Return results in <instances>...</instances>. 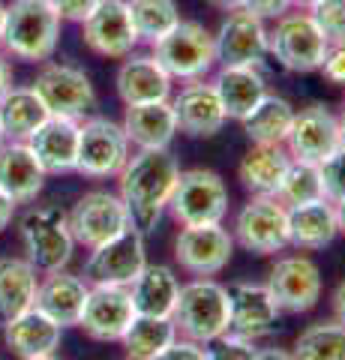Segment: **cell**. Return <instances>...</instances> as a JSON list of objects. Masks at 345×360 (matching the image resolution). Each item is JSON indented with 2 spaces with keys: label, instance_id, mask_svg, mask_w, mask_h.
<instances>
[{
  "label": "cell",
  "instance_id": "cell-17",
  "mask_svg": "<svg viewBox=\"0 0 345 360\" xmlns=\"http://www.w3.org/2000/svg\"><path fill=\"white\" fill-rule=\"evenodd\" d=\"M82 39L99 58H111V60H124L126 54L136 51L138 33L132 27L126 0H103L82 21Z\"/></svg>",
  "mask_w": 345,
  "mask_h": 360
},
{
  "label": "cell",
  "instance_id": "cell-2",
  "mask_svg": "<svg viewBox=\"0 0 345 360\" xmlns=\"http://www.w3.org/2000/svg\"><path fill=\"white\" fill-rule=\"evenodd\" d=\"M60 42V15L46 0H13L6 4L0 49L6 58L25 63H48Z\"/></svg>",
  "mask_w": 345,
  "mask_h": 360
},
{
  "label": "cell",
  "instance_id": "cell-41",
  "mask_svg": "<svg viewBox=\"0 0 345 360\" xmlns=\"http://www.w3.org/2000/svg\"><path fill=\"white\" fill-rule=\"evenodd\" d=\"M318 72L327 78L330 84L345 87V39L342 42H330L325 51V60H321Z\"/></svg>",
  "mask_w": 345,
  "mask_h": 360
},
{
  "label": "cell",
  "instance_id": "cell-5",
  "mask_svg": "<svg viewBox=\"0 0 345 360\" xmlns=\"http://www.w3.org/2000/svg\"><path fill=\"white\" fill-rule=\"evenodd\" d=\"M150 49L153 58L162 63V70L171 75V82H198V78H207L216 66L214 33L202 21L181 18V25Z\"/></svg>",
  "mask_w": 345,
  "mask_h": 360
},
{
  "label": "cell",
  "instance_id": "cell-28",
  "mask_svg": "<svg viewBox=\"0 0 345 360\" xmlns=\"http://www.w3.org/2000/svg\"><path fill=\"white\" fill-rule=\"evenodd\" d=\"M214 87L228 120H247L252 108L271 94L267 78L261 75L259 66H222L219 75L214 78Z\"/></svg>",
  "mask_w": 345,
  "mask_h": 360
},
{
  "label": "cell",
  "instance_id": "cell-16",
  "mask_svg": "<svg viewBox=\"0 0 345 360\" xmlns=\"http://www.w3.org/2000/svg\"><path fill=\"white\" fill-rule=\"evenodd\" d=\"M339 148H342V139H339L337 115L327 105L313 103L294 111L292 129H288V139H285V150L292 160L321 165Z\"/></svg>",
  "mask_w": 345,
  "mask_h": 360
},
{
  "label": "cell",
  "instance_id": "cell-15",
  "mask_svg": "<svg viewBox=\"0 0 345 360\" xmlns=\"http://www.w3.org/2000/svg\"><path fill=\"white\" fill-rule=\"evenodd\" d=\"M214 49L219 66H259L271 51H267V25L247 13V9H235L226 13L219 30L214 33Z\"/></svg>",
  "mask_w": 345,
  "mask_h": 360
},
{
  "label": "cell",
  "instance_id": "cell-32",
  "mask_svg": "<svg viewBox=\"0 0 345 360\" xmlns=\"http://www.w3.org/2000/svg\"><path fill=\"white\" fill-rule=\"evenodd\" d=\"M48 120V108L39 94L27 87H15L0 99V127H4L6 141H27L42 123Z\"/></svg>",
  "mask_w": 345,
  "mask_h": 360
},
{
  "label": "cell",
  "instance_id": "cell-21",
  "mask_svg": "<svg viewBox=\"0 0 345 360\" xmlns=\"http://www.w3.org/2000/svg\"><path fill=\"white\" fill-rule=\"evenodd\" d=\"M117 96L124 105H144L171 99V75L153 54H126L117 70Z\"/></svg>",
  "mask_w": 345,
  "mask_h": 360
},
{
  "label": "cell",
  "instance_id": "cell-22",
  "mask_svg": "<svg viewBox=\"0 0 345 360\" xmlns=\"http://www.w3.org/2000/svg\"><path fill=\"white\" fill-rule=\"evenodd\" d=\"M27 148L46 174H72L79 165V120L48 115V120L27 139Z\"/></svg>",
  "mask_w": 345,
  "mask_h": 360
},
{
  "label": "cell",
  "instance_id": "cell-24",
  "mask_svg": "<svg viewBox=\"0 0 345 360\" xmlns=\"http://www.w3.org/2000/svg\"><path fill=\"white\" fill-rule=\"evenodd\" d=\"M46 172L37 162V156L27 148V141H6L0 148V193L13 205H30L46 186Z\"/></svg>",
  "mask_w": 345,
  "mask_h": 360
},
{
  "label": "cell",
  "instance_id": "cell-25",
  "mask_svg": "<svg viewBox=\"0 0 345 360\" xmlns=\"http://www.w3.org/2000/svg\"><path fill=\"white\" fill-rule=\"evenodd\" d=\"M60 340H63V328L58 321H51L46 312H39L37 307L4 324V342L21 360L54 354L60 348Z\"/></svg>",
  "mask_w": 345,
  "mask_h": 360
},
{
  "label": "cell",
  "instance_id": "cell-18",
  "mask_svg": "<svg viewBox=\"0 0 345 360\" xmlns=\"http://www.w3.org/2000/svg\"><path fill=\"white\" fill-rule=\"evenodd\" d=\"M136 307H132L129 288L117 285H91L84 312L79 328L96 342H120L129 324L136 321Z\"/></svg>",
  "mask_w": 345,
  "mask_h": 360
},
{
  "label": "cell",
  "instance_id": "cell-29",
  "mask_svg": "<svg viewBox=\"0 0 345 360\" xmlns=\"http://www.w3.org/2000/svg\"><path fill=\"white\" fill-rule=\"evenodd\" d=\"M129 295L138 315L171 319L177 307V295H181V279L174 276L169 264H144L136 283L129 285Z\"/></svg>",
  "mask_w": 345,
  "mask_h": 360
},
{
  "label": "cell",
  "instance_id": "cell-35",
  "mask_svg": "<svg viewBox=\"0 0 345 360\" xmlns=\"http://www.w3.org/2000/svg\"><path fill=\"white\" fill-rule=\"evenodd\" d=\"M132 27L138 33V42L157 45L162 37L181 25V9L174 0H126Z\"/></svg>",
  "mask_w": 345,
  "mask_h": 360
},
{
  "label": "cell",
  "instance_id": "cell-7",
  "mask_svg": "<svg viewBox=\"0 0 345 360\" xmlns=\"http://www.w3.org/2000/svg\"><path fill=\"white\" fill-rule=\"evenodd\" d=\"M171 217L181 225H210L222 222L228 213V186L210 168L181 172L169 198Z\"/></svg>",
  "mask_w": 345,
  "mask_h": 360
},
{
  "label": "cell",
  "instance_id": "cell-43",
  "mask_svg": "<svg viewBox=\"0 0 345 360\" xmlns=\"http://www.w3.org/2000/svg\"><path fill=\"white\" fill-rule=\"evenodd\" d=\"M153 360H207V352L204 345H198L193 340H183V336H177V340L165 348L162 354H157Z\"/></svg>",
  "mask_w": 345,
  "mask_h": 360
},
{
  "label": "cell",
  "instance_id": "cell-23",
  "mask_svg": "<svg viewBox=\"0 0 345 360\" xmlns=\"http://www.w3.org/2000/svg\"><path fill=\"white\" fill-rule=\"evenodd\" d=\"M87 295H91V285L82 279V274L54 270V274H42V279H39L37 309L46 312L60 328H79Z\"/></svg>",
  "mask_w": 345,
  "mask_h": 360
},
{
  "label": "cell",
  "instance_id": "cell-55",
  "mask_svg": "<svg viewBox=\"0 0 345 360\" xmlns=\"http://www.w3.org/2000/svg\"><path fill=\"white\" fill-rule=\"evenodd\" d=\"M6 144V135H4V127H0V148H4Z\"/></svg>",
  "mask_w": 345,
  "mask_h": 360
},
{
  "label": "cell",
  "instance_id": "cell-8",
  "mask_svg": "<svg viewBox=\"0 0 345 360\" xmlns=\"http://www.w3.org/2000/svg\"><path fill=\"white\" fill-rule=\"evenodd\" d=\"M30 87L39 94L48 115L54 117H70L82 123L96 108V90L91 75L72 63H42Z\"/></svg>",
  "mask_w": 345,
  "mask_h": 360
},
{
  "label": "cell",
  "instance_id": "cell-19",
  "mask_svg": "<svg viewBox=\"0 0 345 360\" xmlns=\"http://www.w3.org/2000/svg\"><path fill=\"white\" fill-rule=\"evenodd\" d=\"M174 108V120H177V132L189 135V139H210L226 127V108L219 103V94L214 82H183L181 94L171 99Z\"/></svg>",
  "mask_w": 345,
  "mask_h": 360
},
{
  "label": "cell",
  "instance_id": "cell-26",
  "mask_svg": "<svg viewBox=\"0 0 345 360\" xmlns=\"http://www.w3.org/2000/svg\"><path fill=\"white\" fill-rule=\"evenodd\" d=\"M124 132L136 150H165L171 148L177 135V120L171 99L162 103H144V105H126L124 115Z\"/></svg>",
  "mask_w": 345,
  "mask_h": 360
},
{
  "label": "cell",
  "instance_id": "cell-49",
  "mask_svg": "<svg viewBox=\"0 0 345 360\" xmlns=\"http://www.w3.org/2000/svg\"><path fill=\"white\" fill-rule=\"evenodd\" d=\"M214 9L219 13H235V9H243V0H207Z\"/></svg>",
  "mask_w": 345,
  "mask_h": 360
},
{
  "label": "cell",
  "instance_id": "cell-56",
  "mask_svg": "<svg viewBox=\"0 0 345 360\" xmlns=\"http://www.w3.org/2000/svg\"><path fill=\"white\" fill-rule=\"evenodd\" d=\"M124 360H136V357H124Z\"/></svg>",
  "mask_w": 345,
  "mask_h": 360
},
{
  "label": "cell",
  "instance_id": "cell-1",
  "mask_svg": "<svg viewBox=\"0 0 345 360\" xmlns=\"http://www.w3.org/2000/svg\"><path fill=\"white\" fill-rule=\"evenodd\" d=\"M177 177H181V162L169 148L129 153L126 165L117 174V195L126 205L132 231H138L144 238L157 229L162 210L169 207Z\"/></svg>",
  "mask_w": 345,
  "mask_h": 360
},
{
  "label": "cell",
  "instance_id": "cell-39",
  "mask_svg": "<svg viewBox=\"0 0 345 360\" xmlns=\"http://www.w3.org/2000/svg\"><path fill=\"white\" fill-rule=\"evenodd\" d=\"M318 172H321V189H325V198L330 205L345 201V148L330 153L327 160L318 165Z\"/></svg>",
  "mask_w": 345,
  "mask_h": 360
},
{
  "label": "cell",
  "instance_id": "cell-33",
  "mask_svg": "<svg viewBox=\"0 0 345 360\" xmlns=\"http://www.w3.org/2000/svg\"><path fill=\"white\" fill-rule=\"evenodd\" d=\"M294 120V105L285 96L267 94L243 123V132L252 144H285Z\"/></svg>",
  "mask_w": 345,
  "mask_h": 360
},
{
  "label": "cell",
  "instance_id": "cell-53",
  "mask_svg": "<svg viewBox=\"0 0 345 360\" xmlns=\"http://www.w3.org/2000/svg\"><path fill=\"white\" fill-rule=\"evenodd\" d=\"M4 18H6V4L0 0V33H4Z\"/></svg>",
  "mask_w": 345,
  "mask_h": 360
},
{
  "label": "cell",
  "instance_id": "cell-20",
  "mask_svg": "<svg viewBox=\"0 0 345 360\" xmlns=\"http://www.w3.org/2000/svg\"><path fill=\"white\" fill-rule=\"evenodd\" d=\"M231 295V330L243 340H261L271 336L280 324L282 309L276 307L273 295L261 283H237L228 288Z\"/></svg>",
  "mask_w": 345,
  "mask_h": 360
},
{
  "label": "cell",
  "instance_id": "cell-12",
  "mask_svg": "<svg viewBox=\"0 0 345 360\" xmlns=\"http://www.w3.org/2000/svg\"><path fill=\"white\" fill-rule=\"evenodd\" d=\"M70 219V231L79 246L93 250V246L105 243L117 234H124L129 229V213L126 205L120 201L117 193L108 189H91L72 205V210L66 213Z\"/></svg>",
  "mask_w": 345,
  "mask_h": 360
},
{
  "label": "cell",
  "instance_id": "cell-9",
  "mask_svg": "<svg viewBox=\"0 0 345 360\" xmlns=\"http://www.w3.org/2000/svg\"><path fill=\"white\" fill-rule=\"evenodd\" d=\"M129 148L132 144L120 123L91 115L79 123V165H75V172L91 180L117 177L132 153Z\"/></svg>",
  "mask_w": 345,
  "mask_h": 360
},
{
  "label": "cell",
  "instance_id": "cell-50",
  "mask_svg": "<svg viewBox=\"0 0 345 360\" xmlns=\"http://www.w3.org/2000/svg\"><path fill=\"white\" fill-rule=\"evenodd\" d=\"M337 127H339V139H342V148H345V99H342V108L337 115Z\"/></svg>",
  "mask_w": 345,
  "mask_h": 360
},
{
  "label": "cell",
  "instance_id": "cell-10",
  "mask_svg": "<svg viewBox=\"0 0 345 360\" xmlns=\"http://www.w3.org/2000/svg\"><path fill=\"white\" fill-rule=\"evenodd\" d=\"M235 243L255 255H276L288 246V207L276 195H252L235 217Z\"/></svg>",
  "mask_w": 345,
  "mask_h": 360
},
{
  "label": "cell",
  "instance_id": "cell-42",
  "mask_svg": "<svg viewBox=\"0 0 345 360\" xmlns=\"http://www.w3.org/2000/svg\"><path fill=\"white\" fill-rule=\"evenodd\" d=\"M46 4L60 15V21H75V25H82L103 0H46Z\"/></svg>",
  "mask_w": 345,
  "mask_h": 360
},
{
  "label": "cell",
  "instance_id": "cell-14",
  "mask_svg": "<svg viewBox=\"0 0 345 360\" xmlns=\"http://www.w3.org/2000/svg\"><path fill=\"white\" fill-rule=\"evenodd\" d=\"M264 285L282 312L300 315L315 309V303L321 300V270L306 255H285L276 258Z\"/></svg>",
  "mask_w": 345,
  "mask_h": 360
},
{
  "label": "cell",
  "instance_id": "cell-45",
  "mask_svg": "<svg viewBox=\"0 0 345 360\" xmlns=\"http://www.w3.org/2000/svg\"><path fill=\"white\" fill-rule=\"evenodd\" d=\"M9 90H13V63L4 51H0V99H4Z\"/></svg>",
  "mask_w": 345,
  "mask_h": 360
},
{
  "label": "cell",
  "instance_id": "cell-51",
  "mask_svg": "<svg viewBox=\"0 0 345 360\" xmlns=\"http://www.w3.org/2000/svg\"><path fill=\"white\" fill-rule=\"evenodd\" d=\"M337 207V225H339V231L345 234V201H339V205H333Z\"/></svg>",
  "mask_w": 345,
  "mask_h": 360
},
{
  "label": "cell",
  "instance_id": "cell-27",
  "mask_svg": "<svg viewBox=\"0 0 345 360\" xmlns=\"http://www.w3.org/2000/svg\"><path fill=\"white\" fill-rule=\"evenodd\" d=\"M339 225H337V207L327 198L309 201V205L288 207V246L304 252L325 250L337 240Z\"/></svg>",
  "mask_w": 345,
  "mask_h": 360
},
{
  "label": "cell",
  "instance_id": "cell-47",
  "mask_svg": "<svg viewBox=\"0 0 345 360\" xmlns=\"http://www.w3.org/2000/svg\"><path fill=\"white\" fill-rule=\"evenodd\" d=\"M13 217H15V205L9 201L4 193H0V234H4L6 229H9V222H13Z\"/></svg>",
  "mask_w": 345,
  "mask_h": 360
},
{
  "label": "cell",
  "instance_id": "cell-31",
  "mask_svg": "<svg viewBox=\"0 0 345 360\" xmlns=\"http://www.w3.org/2000/svg\"><path fill=\"white\" fill-rule=\"evenodd\" d=\"M292 165L285 144H252L240 160V184L252 195H276L282 186V177Z\"/></svg>",
  "mask_w": 345,
  "mask_h": 360
},
{
  "label": "cell",
  "instance_id": "cell-48",
  "mask_svg": "<svg viewBox=\"0 0 345 360\" xmlns=\"http://www.w3.org/2000/svg\"><path fill=\"white\" fill-rule=\"evenodd\" d=\"M255 360H294V354L285 352V348H259Z\"/></svg>",
  "mask_w": 345,
  "mask_h": 360
},
{
  "label": "cell",
  "instance_id": "cell-30",
  "mask_svg": "<svg viewBox=\"0 0 345 360\" xmlns=\"http://www.w3.org/2000/svg\"><path fill=\"white\" fill-rule=\"evenodd\" d=\"M39 270L27 258L4 255L0 258V328L18 319L21 312L37 307Z\"/></svg>",
  "mask_w": 345,
  "mask_h": 360
},
{
  "label": "cell",
  "instance_id": "cell-46",
  "mask_svg": "<svg viewBox=\"0 0 345 360\" xmlns=\"http://www.w3.org/2000/svg\"><path fill=\"white\" fill-rule=\"evenodd\" d=\"M330 303H333V319H337L339 324H345V279H342L337 288H333Z\"/></svg>",
  "mask_w": 345,
  "mask_h": 360
},
{
  "label": "cell",
  "instance_id": "cell-54",
  "mask_svg": "<svg viewBox=\"0 0 345 360\" xmlns=\"http://www.w3.org/2000/svg\"><path fill=\"white\" fill-rule=\"evenodd\" d=\"M33 360H63L58 352H54V354H46V357H33Z\"/></svg>",
  "mask_w": 345,
  "mask_h": 360
},
{
  "label": "cell",
  "instance_id": "cell-52",
  "mask_svg": "<svg viewBox=\"0 0 345 360\" xmlns=\"http://www.w3.org/2000/svg\"><path fill=\"white\" fill-rule=\"evenodd\" d=\"M318 4V0H292V6H297V9H313Z\"/></svg>",
  "mask_w": 345,
  "mask_h": 360
},
{
  "label": "cell",
  "instance_id": "cell-37",
  "mask_svg": "<svg viewBox=\"0 0 345 360\" xmlns=\"http://www.w3.org/2000/svg\"><path fill=\"white\" fill-rule=\"evenodd\" d=\"M276 198H280L285 207H297V205H309V201L325 198L318 165L292 160V165H288V172L282 177L280 193H276Z\"/></svg>",
  "mask_w": 345,
  "mask_h": 360
},
{
  "label": "cell",
  "instance_id": "cell-4",
  "mask_svg": "<svg viewBox=\"0 0 345 360\" xmlns=\"http://www.w3.org/2000/svg\"><path fill=\"white\" fill-rule=\"evenodd\" d=\"M18 238L25 246V258L39 270V274H54L66 270L75 252V238L70 231L66 210L58 205H33L21 213Z\"/></svg>",
  "mask_w": 345,
  "mask_h": 360
},
{
  "label": "cell",
  "instance_id": "cell-44",
  "mask_svg": "<svg viewBox=\"0 0 345 360\" xmlns=\"http://www.w3.org/2000/svg\"><path fill=\"white\" fill-rule=\"evenodd\" d=\"M243 9L252 15H259L261 21H271V18L276 21L292 9V0H243Z\"/></svg>",
  "mask_w": 345,
  "mask_h": 360
},
{
  "label": "cell",
  "instance_id": "cell-13",
  "mask_svg": "<svg viewBox=\"0 0 345 360\" xmlns=\"http://www.w3.org/2000/svg\"><path fill=\"white\" fill-rule=\"evenodd\" d=\"M235 255V238L222 222L183 225L174 240V258L189 276H216Z\"/></svg>",
  "mask_w": 345,
  "mask_h": 360
},
{
  "label": "cell",
  "instance_id": "cell-36",
  "mask_svg": "<svg viewBox=\"0 0 345 360\" xmlns=\"http://www.w3.org/2000/svg\"><path fill=\"white\" fill-rule=\"evenodd\" d=\"M294 360H345V324L315 321L294 340Z\"/></svg>",
  "mask_w": 345,
  "mask_h": 360
},
{
  "label": "cell",
  "instance_id": "cell-40",
  "mask_svg": "<svg viewBox=\"0 0 345 360\" xmlns=\"http://www.w3.org/2000/svg\"><path fill=\"white\" fill-rule=\"evenodd\" d=\"M204 352H207V360H255L259 345L252 340H243L237 333H226L210 345H204Z\"/></svg>",
  "mask_w": 345,
  "mask_h": 360
},
{
  "label": "cell",
  "instance_id": "cell-11",
  "mask_svg": "<svg viewBox=\"0 0 345 360\" xmlns=\"http://www.w3.org/2000/svg\"><path fill=\"white\" fill-rule=\"evenodd\" d=\"M148 264V250H144V238L138 231L126 229L124 234L111 238L91 250L82 270V279L87 285H117L129 288L136 276Z\"/></svg>",
  "mask_w": 345,
  "mask_h": 360
},
{
  "label": "cell",
  "instance_id": "cell-38",
  "mask_svg": "<svg viewBox=\"0 0 345 360\" xmlns=\"http://www.w3.org/2000/svg\"><path fill=\"white\" fill-rule=\"evenodd\" d=\"M327 42L345 39V0H318L313 9H306Z\"/></svg>",
  "mask_w": 345,
  "mask_h": 360
},
{
  "label": "cell",
  "instance_id": "cell-6",
  "mask_svg": "<svg viewBox=\"0 0 345 360\" xmlns=\"http://www.w3.org/2000/svg\"><path fill=\"white\" fill-rule=\"evenodd\" d=\"M327 45L330 42L306 9L285 13L276 18L273 27H267V51L288 72H318Z\"/></svg>",
  "mask_w": 345,
  "mask_h": 360
},
{
  "label": "cell",
  "instance_id": "cell-3",
  "mask_svg": "<svg viewBox=\"0 0 345 360\" xmlns=\"http://www.w3.org/2000/svg\"><path fill=\"white\" fill-rule=\"evenodd\" d=\"M177 336L198 345H210L231 330V295L214 276H202L181 285L177 307L171 315Z\"/></svg>",
  "mask_w": 345,
  "mask_h": 360
},
{
  "label": "cell",
  "instance_id": "cell-34",
  "mask_svg": "<svg viewBox=\"0 0 345 360\" xmlns=\"http://www.w3.org/2000/svg\"><path fill=\"white\" fill-rule=\"evenodd\" d=\"M177 340V328L171 319H150V315H136V321L129 324V330L124 333V348L126 357L136 360H153L162 354L165 348Z\"/></svg>",
  "mask_w": 345,
  "mask_h": 360
}]
</instances>
